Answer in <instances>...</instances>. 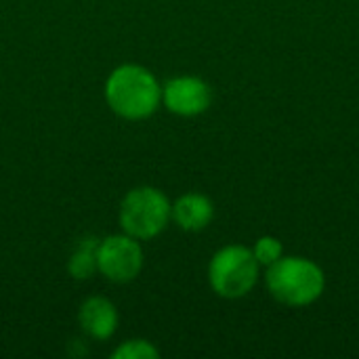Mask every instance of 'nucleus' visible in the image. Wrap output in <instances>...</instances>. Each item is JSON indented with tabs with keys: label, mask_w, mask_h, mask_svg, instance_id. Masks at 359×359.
Returning <instances> with one entry per match:
<instances>
[{
	"label": "nucleus",
	"mask_w": 359,
	"mask_h": 359,
	"mask_svg": "<svg viewBox=\"0 0 359 359\" xmlns=\"http://www.w3.org/2000/svg\"><path fill=\"white\" fill-rule=\"evenodd\" d=\"M210 86L196 76H177L168 80L162 88V103L166 105V109L183 118L204 114L210 107Z\"/></svg>",
	"instance_id": "6"
},
{
	"label": "nucleus",
	"mask_w": 359,
	"mask_h": 359,
	"mask_svg": "<svg viewBox=\"0 0 359 359\" xmlns=\"http://www.w3.org/2000/svg\"><path fill=\"white\" fill-rule=\"evenodd\" d=\"M78 324L84 334L95 341H107L118 328V311L105 297H90L80 305Z\"/></svg>",
	"instance_id": "7"
},
{
	"label": "nucleus",
	"mask_w": 359,
	"mask_h": 359,
	"mask_svg": "<svg viewBox=\"0 0 359 359\" xmlns=\"http://www.w3.org/2000/svg\"><path fill=\"white\" fill-rule=\"evenodd\" d=\"M105 99L114 114L126 120H145L162 103V86L156 76L135 63L116 67L105 82Z\"/></svg>",
	"instance_id": "1"
},
{
	"label": "nucleus",
	"mask_w": 359,
	"mask_h": 359,
	"mask_svg": "<svg viewBox=\"0 0 359 359\" xmlns=\"http://www.w3.org/2000/svg\"><path fill=\"white\" fill-rule=\"evenodd\" d=\"M97 265L101 276H105L109 282L126 284L141 273L143 250L139 242L128 233L107 236L105 240L99 242Z\"/></svg>",
	"instance_id": "5"
},
{
	"label": "nucleus",
	"mask_w": 359,
	"mask_h": 359,
	"mask_svg": "<svg viewBox=\"0 0 359 359\" xmlns=\"http://www.w3.org/2000/svg\"><path fill=\"white\" fill-rule=\"evenodd\" d=\"M118 219L124 233L135 240H151L172 219V204L156 187H135L122 198Z\"/></svg>",
	"instance_id": "3"
},
{
	"label": "nucleus",
	"mask_w": 359,
	"mask_h": 359,
	"mask_svg": "<svg viewBox=\"0 0 359 359\" xmlns=\"http://www.w3.org/2000/svg\"><path fill=\"white\" fill-rule=\"evenodd\" d=\"M259 261L252 248L231 244L221 248L208 267V280L212 290L223 299H242L259 282Z\"/></svg>",
	"instance_id": "4"
},
{
	"label": "nucleus",
	"mask_w": 359,
	"mask_h": 359,
	"mask_svg": "<svg viewBox=\"0 0 359 359\" xmlns=\"http://www.w3.org/2000/svg\"><path fill=\"white\" fill-rule=\"evenodd\" d=\"M99 238L84 236L76 242V248L67 261V271L74 280H90L97 271V250H99Z\"/></svg>",
	"instance_id": "9"
},
{
	"label": "nucleus",
	"mask_w": 359,
	"mask_h": 359,
	"mask_svg": "<svg viewBox=\"0 0 359 359\" xmlns=\"http://www.w3.org/2000/svg\"><path fill=\"white\" fill-rule=\"evenodd\" d=\"M252 255L255 259L259 261L261 267H269L273 265L276 261H280L284 257V248H282V242L273 236H263L255 242L252 246Z\"/></svg>",
	"instance_id": "10"
},
{
	"label": "nucleus",
	"mask_w": 359,
	"mask_h": 359,
	"mask_svg": "<svg viewBox=\"0 0 359 359\" xmlns=\"http://www.w3.org/2000/svg\"><path fill=\"white\" fill-rule=\"evenodd\" d=\"M215 217L212 202L202 194H185L172 204V219L185 231H202Z\"/></svg>",
	"instance_id": "8"
},
{
	"label": "nucleus",
	"mask_w": 359,
	"mask_h": 359,
	"mask_svg": "<svg viewBox=\"0 0 359 359\" xmlns=\"http://www.w3.org/2000/svg\"><path fill=\"white\" fill-rule=\"evenodd\" d=\"M265 284L278 303L288 307H305L322 297L326 288V276L320 265L309 259L282 257L267 267Z\"/></svg>",
	"instance_id": "2"
},
{
	"label": "nucleus",
	"mask_w": 359,
	"mask_h": 359,
	"mask_svg": "<svg viewBox=\"0 0 359 359\" xmlns=\"http://www.w3.org/2000/svg\"><path fill=\"white\" fill-rule=\"evenodd\" d=\"M114 359H158L160 358V351L149 343V341H143V339H135V341H126L122 343L114 353Z\"/></svg>",
	"instance_id": "11"
}]
</instances>
